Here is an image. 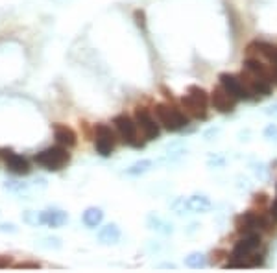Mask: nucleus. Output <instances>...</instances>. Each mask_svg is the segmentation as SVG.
Returning <instances> with one entry per match:
<instances>
[{"instance_id":"29","label":"nucleus","mask_w":277,"mask_h":273,"mask_svg":"<svg viewBox=\"0 0 277 273\" xmlns=\"http://www.w3.org/2000/svg\"><path fill=\"white\" fill-rule=\"evenodd\" d=\"M253 201H255V205H264L268 201V196L266 194H255V198H253Z\"/></svg>"},{"instance_id":"31","label":"nucleus","mask_w":277,"mask_h":273,"mask_svg":"<svg viewBox=\"0 0 277 273\" xmlns=\"http://www.w3.org/2000/svg\"><path fill=\"white\" fill-rule=\"evenodd\" d=\"M0 231H2V233H17L15 225L11 224H0Z\"/></svg>"},{"instance_id":"15","label":"nucleus","mask_w":277,"mask_h":273,"mask_svg":"<svg viewBox=\"0 0 277 273\" xmlns=\"http://www.w3.org/2000/svg\"><path fill=\"white\" fill-rule=\"evenodd\" d=\"M54 139L56 142L65 148H74L78 144V137L70 128L63 126V124H54Z\"/></svg>"},{"instance_id":"18","label":"nucleus","mask_w":277,"mask_h":273,"mask_svg":"<svg viewBox=\"0 0 277 273\" xmlns=\"http://www.w3.org/2000/svg\"><path fill=\"white\" fill-rule=\"evenodd\" d=\"M148 227L152 231H157L161 235H172L174 233V224L163 220L161 216H155V214H150L148 216Z\"/></svg>"},{"instance_id":"20","label":"nucleus","mask_w":277,"mask_h":273,"mask_svg":"<svg viewBox=\"0 0 277 273\" xmlns=\"http://www.w3.org/2000/svg\"><path fill=\"white\" fill-rule=\"evenodd\" d=\"M152 166H154V161H150V159H143V161H137L133 165L129 166L128 170H126V176L129 177H138L146 174V172L152 170Z\"/></svg>"},{"instance_id":"22","label":"nucleus","mask_w":277,"mask_h":273,"mask_svg":"<svg viewBox=\"0 0 277 273\" xmlns=\"http://www.w3.org/2000/svg\"><path fill=\"white\" fill-rule=\"evenodd\" d=\"M262 264H264V255L253 251L250 257L244 260V268H257V266H262Z\"/></svg>"},{"instance_id":"5","label":"nucleus","mask_w":277,"mask_h":273,"mask_svg":"<svg viewBox=\"0 0 277 273\" xmlns=\"http://www.w3.org/2000/svg\"><path fill=\"white\" fill-rule=\"evenodd\" d=\"M261 242H262L261 231H251V233L244 235L233 246L229 260L225 262V268H244V260L250 257L251 253L261 247Z\"/></svg>"},{"instance_id":"21","label":"nucleus","mask_w":277,"mask_h":273,"mask_svg":"<svg viewBox=\"0 0 277 273\" xmlns=\"http://www.w3.org/2000/svg\"><path fill=\"white\" fill-rule=\"evenodd\" d=\"M185 266L191 269H200V268H205L207 266V258L205 255L200 251H194L191 255H187L185 257Z\"/></svg>"},{"instance_id":"25","label":"nucleus","mask_w":277,"mask_h":273,"mask_svg":"<svg viewBox=\"0 0 277 273\" xmlns=\"http://www.w3.org/2000/svg\"><path fill=\"white\" fill-rule=\"evenodd\" d=\"M39 246L47 247V249H59L61 247V240L56 238V236H48V238H43V240L39 242Z\"/></svg>"},{"instance_id":"23","label":"nucleus","mask_w":277,"mask_h":273,"mask_svg":"<svg viewBox=\"0 0 277 273\" xmlns=\"http://www.w3.org/2000/svg\"><path fill=\"white\" fill-rule=\"evenodd\" d=\"M22 220H24L28 225H32V227L43 225V222H41V212H33V210H28V212H24Z\"/></svg>"},{"instance_id":"32","label":"nucleus","mask_w":277,"mask_h":273,"mask_svg":"<svg viewBox=\"0 0 277 273\" xmlns=\"http://www.w3.org/2000/svg\"><path fill=\"white\" fill-rule=\"evenodd\" d=\"M268 212H270V216H272V220H273V222H275V224H277V199H275V201H273L272 205H270V210H268Z\"/></svg>"},{"instance_id":"6","label":"nucleus","mask_w":277,"mask_h":273,"mask_svg":"<svg viewBox=\"0 0 277 273\" xmlns=\"http://www.w3.org/2000/svg\"><path fill=\"white\" fill-rule=\"evenodd\" d=\"M33 161L41 165L43 168L50 172H58L61 170L65 165H69L70 161V153H69V148L58 144V146H50L47 150L39 151L37 155L33 157Z\"/></svg>"},{"instance_id":"37","label":"nucleus","mask_w":277,"mask_h":273,"mask_svg":"<svg viewBox=\"0 0 277 273\" xmlns=\"http://www.w3.org/2000/svg\"><path fill=\"white\" fill-rule=\"evenodd\" d=\"M275 192H277V187H275Z\"/></svg>"},{"instance_id":"19","label":"nucleus","mask_w":277,"mask_h":273,"mask_svg":"<svg viewBox=\"0 0 277 273\" xmlns=\"http://www.w3.org/2000/svg\"><path fill=\"white\" fill-rule=\"evenodd\" d=\"M102 220H104V212H102L98 207H89V209L83 212V216H81V222H83L89 229L98 227V225L102 224Z\"/></svg>"},{"instance_id":"4","label":"nucleus","mask_w":277,"mask_h":273,"mask_svg":"<svg viewBox=\"0 0 277 273\" xmlns=\"http://www.w3.org/2000/svg\"><path fill=\"white\" fill-rule=\"evenodd\" d=\"M209 105H211V94L203 91L202 87L191 85L189 92L181 98V107L191 118L203 120L209 115Z\"/></svg>"},{"instance_id":"10","label":"nucleus","mask_w":277,"mask_h":273,"mask_svg":"<svg viewBox=\"0 0 277 273\" xmlns=\"http://www.w3.org/2000/svg\"><path fill=\"white\" fill-rule=\"evenodd\" d=\"M220 85L224 87L225 91L229 92L231 96L237 98V100H253L251 92L248 91V87L244 85V81L240 80V76L229 74V72H224L220 74Z\"/></svg>"},{"instance_id":"24","label":"nucleus","mask_w":277,"mask_h":273,"mask_svg":"<svg viewBox=\"0 0 277 273\" xmlns=\"http://www.w3.org/2000/svg\"><path fill=\"white\" fill-rule=\"evenodd\" d=\"M262 135H264V139L268 142H275L277 144V124H268L264 131H262Z\"/></svg>"},{"instance_id":"9","label":"nucleus","mask_w":277,"mask_h":273,"mask_svg":"<svg viewBox=\"0 0 277 273\" xmlns=\"http://www.w3.org/2000/svg\"><path fill=\"white\" fill-rule=\"evenodd\" d=\"M240 80L244 81V85L248 87V91L251 92V96L253 98H266L272 94L273 91V85L270 83L268 80H264V78H261V76L253 74V72H250V70H242L240 72Z\"/></svg>"},{"instance_id":"3","label":"nucleus","mask_w":277,"mask_h":273,"mask_svg":"<svg viewBox=\"0 0 277 273\" xmlns=\"http://www.w3.org/2000/svg\"><path fill=\"white\" fill-rule=\"evenodd\" d=\"M235 227L240 235H248L251 231H261V233H270L275 227V222L272 220L270 212L262 210H246L244 214L237 216Z\"/></svg>"},{"instance_id":"12","label":"nucleus","mask_w":277,"mask_h":273,"mask_svg":"<svg viewBox=\"0 0 277 273\" xmlns=\"http://www.w3.org/2000/svg\"><path fill=\"white\" fill-rule=\"evenodd\" d=\"M237 98H233L224 87L218 85L211 92V105L218 113H233L237 109Z\"/></svg>"},{"instance_id":"13","label":"nucleus","mask_w":277,"mask_h":273,"mask_svg":"<svg viewBox=\"0 0 277 273\" xmlns=\"http://www.w3.org/2000/svg\"><path fill=\"white\" fill-rule=\"evenodd\" d=\"M0 157H2V161L8 165V168L13 174H19V176L30 174V165H28L26 159L19 155V153H15L13 150H10V148H0Z\"/></svg>"},{"instance_id":"8","label":"nucleus","mask_w":277,"mask_h":273,"mask_svg":"<svg viewBox=\"0 0 277 273\" xmlns=\"http://www.w3.org/2000/svg\"><path fill=\"white\" fill-rule=\"evenodd\" d=\"M135 120H137V126L141 129V133L146 140H155L159 139L161 135V124L157 122L155 115L150 113V109L146 107H141L138 105L135 109Z\"/></svg>"},{"instance_id":"30","label":"nucleus","mask_w":277,"mask_h":273,"mask_svg":"<svg viewBox=\"0 0 277 273\" xmlns=\"http://www.w3.org/2000/svg\"><path fill=\"white\" fill-rule=\"evenodd\" d=\"M218 135H220V129L218 128H216V129L213 128V129H209V131L203 135V137H205V140L209 142V140H213V137H218Z\"/></svg>"},{"instance_id":"28","label":"nucleus","mask_w":277,"mask_h":273,"mask_svg":"<svg viewBox=\"0 0 277 273\" xmlns=\"http://www.w3.org/2000/svg\"><path fill=\"white\" fill-rule=\"evenodd\" d=\"M209 166H224L225 165V159L224 157H218V155H211L207 161Z\"/></svg>"},{"instance_id":"34","label":"nucleus","mask_w":277,"mask_h":273,"mask_svg":"<svg viewBox=\"0 0 277 273\" xmlns=\"http://www.w3.org/2000/svg\"><path fill=\"white\" fill-rule=\"evenodd\" d=\"M19 268H41L39 262H24V264H19Z\"/></svg>"},{"instance_id":"2","label":"nucleus","mask_w":277,"mask_h":273,"mask_svg":"<svg viewBox=\"0 0 277 273\" xmlns=\"http://www.w3.org/2000/svg\"><path fill=\"white\" fill-rule=\"evenodd\" d=\"M113 126H115V131H117V135L120 137V140H122L124 144L131 146L135 150H143L144 144L148 142L143 137L141 129H138L137 120L131 118L129 115H126V113L117 115V117L113 118Z\"/></svg>"},{"instance_id":"36","label":"nucleus","mask_w":277,"mask_h":273,"mask_svg":"<svg viewBox=\"0 0 277 273\" xmlns=\"http://www.w3.org/2000/svg\"><path fill=\"white\" fill-rule=\"evenodd\" d=\"M159 268H161V269H176L177 266H176L174 262H166V264H161Z\"/></svg>"},{"instance_id":"27","label":"nucleus","mask_w":277,"mask_h":273,"mask_svg":"<svg viewBox=\"0 0 277 273\" xmlns=\"http://www.w3.org/2000/svg\"><path fill=\"white\" fill-rule=\"evenodd\" d=\"M135 22H137V26L138 28H143V30H144V28H146V15H144V11L143 10H137V11H135Z\"/></svg>"},{"instance_id":"11","label":"nucleus","mask_w":277,"mask_h":273,"mask_svg":"<svg viewBox=\"0 0 277 273\" xmlns=\"http://www.w3.org/2000/svg\"><path fill=\"white\" fill-rule=\"evenodd\" d=\"M244 69L257 76H261L264 80H268L273 87L277 85V70L273 69L272 65L262 63L261 59L255 58V56H248V58L244 59Z\"/></svg>"},{"instance_id":"26","label":"nucleus","mask_w":277,"mask_h":273,"mask_svg":"<svg viewBox=\"0 0 277 273\" xmlns=\"http://www.w3.org/2000/svg\"><path fill=\"white\" fill-rule=\"evenodd\" d=\"M6 190H11V192H22L24 188H26V185H22V183H17V181H10L4 185Z\"/></svg>"},{"instance_id":"1","label":"nucleus","mask_w":277,"mask_h":273,"mask_svg":"<svg viewBox=\"0 0 277 273\" xmlns=\"http://www.w3.org/2000/svg\"><path fill=\"white\" fill-rule=\"evenodd\" d=\"M154 115L161 128L166 131H179L191 122V117L185 113V109L177 107L174 103H157L154 107Z\"/></svg>"},{"instance_id":"17","label":"nucleus","mask_w":277,"mask_h":273,"mask_svg":"<svg viewBox=\"0 0 277 273\" xmlns=\"http://www.w3.org/2000/svg\"><path fill=\"white\" fill-rule=\"evenodd\" d=\"M41 222L48 227H63L69 222V214L59 209H48L41 212Z\"/></svg>"},{"instance_id":"7","label":"nucleus","mask_w":277,"mask_h":273,"mask_svg":"<svg viewBox=\"0 0 277 273\" xmlns=\"http://www.w3.org/2000/svg\"><path fill=\"white\" fill-rule=\"evenodd\" d=\"M117 146V135L107 124H96L95 126V150L102 157L113 155Z\"/></svg>"},{"instance_id":"14","label":"nucleus","mask_w":277,"mask_h":273,"mask_svg":"<svg viewBox=\"0 0 277 273\" xmlns=\"http://www.w3.org/2000/svg\"><path fill=\"white\" fill-rule=\"evenodd\" d=\"M96 238H98V242L104 244V246H113V244H118V242H120L122 231H120V227H118L117 224H107L98 229Z\"/></svg>"},{"instance_id":"33","label":"nucleus","mask_w":277,"mask_h":273,"mask_svg":"<svg viewBox=\"0 0 277 273\" xmlns=\"http://www.w3.org/2000/svg\"><path fill=\"white\" fill-rule=\"evenodd\" d=\"M266 115H268V117L277 118V102H275V103H272V105H270V107L266 109Z\"/></svg>"},{"instance_id":"16","label":"nucleus","mask_w":277,"mask_h":273,"mask_svg":"<svg viewBox=\"0 0 277 273\" xmlns=\"http://www.w3.org/2000/svg\"><path fill=\"white\" fill-rule=\"evenodd\" d=\"M213 207L211 199L203 194H194V196H189L185 199V210L187 212H196V214H202V212H209Z\"/></svg>"},{"instance_id":"35","label":"nucleus","mask_w":277,"mask_h":273,"mask_svg":"<svg viewBox=\"0 0 277 273\" xmlns=\"http://www.w3.org/2000/svg\"><path fill=\"white\" fill-rule=\"evenodd\" d=\"M11 264L10 257H0V268H8Z\"/></svg>"}]
</instances>
